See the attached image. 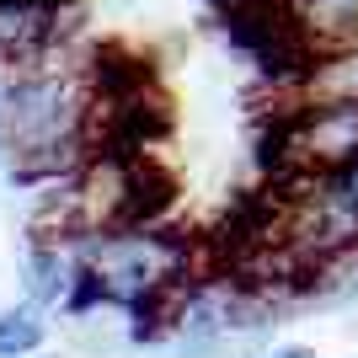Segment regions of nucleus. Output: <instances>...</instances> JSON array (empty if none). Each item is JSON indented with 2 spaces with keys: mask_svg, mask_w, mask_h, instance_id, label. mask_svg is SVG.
I'll list each match as a JSON object with an SVG mask.
<instances>
[{
  "mask_svg": "<svg viewBox=\"0 0 358 358\" xmlns=\"http://www.w3.org/2000/svg\"><path fill=\"white\" fill-rule=\"evenodd\" d=\"M86 75L70 64H32L6 75L0 91V150L11 155V182H70L86 166Z\"/></svg>",
  "mask_w": 358,
  "mask_h": 358,
  "instance_id": "nucleus-1",
  "label": "nucleus"
},
{
  "mask_svg": "<svg viewBox=\"0 0 358 358\" xmlns=\"http://www.w3.org/2000/svg\"><path fill=\"white\" fill-rule=\"evenodd\" d=\"M75 0H0V70H32L64 43Z\"/></svg>",
  "mask_w": 358,
  "mask_h": 358,
  "instance_id": "nucleus-2",
  "label": "nucleus"
},
{
  "mask_svg": "<svg viewBox=\"0 0 358 358\" xmlns=\"http://www.w3.org/2000/svg\"><path fill=\"white\" fill-rule=\"evenodd\" d=\"M284 6L299 38L315 48V59L358 43V0H284Z\"/></svg>",
  "mask_w": 358,
  "mask_h": 358,
  "instance_id": "nucleus-3",
  "label": "nucleus"
},
{
  "mask_svg": "<svg viewBox=\"0 0 358 358\" xmlns=\"http://www.w3.org/2000/svg\"><path fill=\"white\" fill-rule=\"evenodd\" d=\"M299 91L310 102H358V43L337 48V54H321L310 64V75L299 80Z\"/></svg>",
  "mask_w": 358,
  "mask_h": 358,
  "instance_id": "nucleus-4",
  "label": "nucleus"
},
{
  "mask_svg": "<svg viewBox=\"0 0 358 358\" xmlns=\"http://www.w3.org/2000/svg\"><path fill=\"white\" fill-rule=\"evenodd\" d=\"M43 337H48V327L32 299H22V305H11L0 315V358H32L43 348Z\"/></svg>",
  "mask_w": 358,
  "mask_h": 358,
  "instance_id": "nucleus-5",
  "label": "nucleus"
},
{
  "mask_svg": "<svg viewBox=\"0 0 358 358\" xmlns=\"http://www.w3.org/2000/svg\"><path fill=\"white\" fill-rule=\"evenodd\" d=\"M268 358H315V353H310V348H299V343H294V348H278V353H268Z\"/></svg>",
  "mask_w": 358,
  "mask_h": 358,
  "instance_id": "nucleus-6",
  "label": "nucleus"
}]
</instances>
